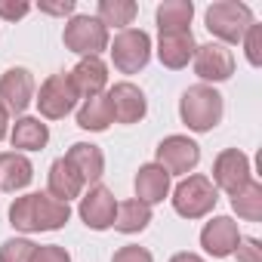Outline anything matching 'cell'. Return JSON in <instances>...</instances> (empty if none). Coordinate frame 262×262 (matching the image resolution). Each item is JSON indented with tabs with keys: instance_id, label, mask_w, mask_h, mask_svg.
Wrapping results in <instances>:
<instances>
[{
	"instance_id": "6da1fadb",
	"label": "cell",
	"mask_w": 262,
	"mask_h": 262,
	"mask_svg": "<svg viewBox=\"0 0 262 262\" xmlns=\"http://www.w3.org/2000/svg\"><path fill=\"white\" fill-rule=\"evenodd\" d=\"M71 219V207L50 198L47 191H34V194H22L10 204V225L22 234H34V231H59L65 222Z\"/></svg>"
},
{
	"instance_id": "7a4b0ae2",
	"label": "cell",
	"mask_w": 262,
	"mask_h": 262,
	"mask_svg": "<svg viewBox=\"0 0 262 262\" xmlns=\"http://www.w3.org/2000/svg\"><path fill=\"white\" fill-rule=\"evenodd\" d=\"M225 114V102L222 93L207 86V83H194L182 93L179 99V117L191 133H210L213 126H219Z\"/></svg>"
},
{
	"instance_id": "3957f363",
	"label": "cell",
	"mask_w": 262,
	"mask_h": 262,
	"mask_svg": "<svg viewBox=\"0 0 262 262\" xmlns=\"http://www.w3.org/2000/svg\"><path fill=\"white\" fill-rule=\"evenodd\" d=\"M207 31L216 37V43H241L247 28L253 25V10L241 0H216L204 13Z\"/></svg>"
},
{
	"instance_id": "277c9868",
	"label": "cell",
	"mask_w": 262,
	"mask_h": 262,
	"mask_svg": "<svg viewBox=\"0 0 262 262\" xmlns=\"http://www.w3.org/2000/svg\"><path fill=\"white\" fill-rule=\"evenodd\" d=\"M173 210L182 216V219H204L216 210V201H219V191L216 185L210 182V176L204 173H191L185 176L176 188H173Z\"/></svg>"
},
{
	"instance_id": "5b68a950",
	"label": "cell",
	"mask_w": 262,
	"mask_h": 262,
	"mask_svg": "<svg viewBox=\"0 0 262 262\" xmlns=\"http://www.w3.org/2000/svg\"><path fill=\"white\" fill-rule=\"evenodd\" d=\"M108 53L120 74H139L151 59V37L142 28H123L108 40Z\"/></svg>"
},
{
	"instance_id": "8992f818",
	"label": "cell",
	"mask_w": 262,
	"mask_h": 262,
	"mask_svg": "<svg viewBox=\"0 0 262 262\" xmlns=\"http://www.w3.org/2000/svg\"><path fill=\"white\" fill-rule=\"evenodd\" d=\"M62 43H65V50L77 53L80 59H90V56H99L102 50H108V28L96 16H71L65 22Z\"/></svg>"
},
{
	"instance_id": "52a82bcc",
	"label": "cell",
	"mask_w": 262,
	"mask_h": 262,
	"mask_svg": "<svg viewBox=\"0 0 262 262\" xmlns=\"http://www.w3.org/2000/svg\"><path fill=\"white\" fill-rule=\"evenodd\" d=\"M201 161V145L188 136H167L155 148V164L164 167L170 176H188Z\"/></svg>"
},
{
	"instance_id": "ba28073f",
	"label": "cell",
	"mask_w": 262,
	"mask_h": 262,
	"mask_svg": "<svg viewBox=\"0 0 262 262\" xmlns=\"http://www.w3.org/2000/svg\"><path fill=\"white\" fill-rule=\"evenodd\" d=\"M77 93L68 80V74H50L43 83H40V93H37V108H40V117L47 120H62L65 114L74 111L77 105Z\"/></svg>"
},
{
	"instance_id": "9c48e42d",
	"label": "cell",
	"mask_w": 262,
	"mask_h": 262,
	"mask_svg": "<svg viewBox=\"0 0 262 262\" xmlns=\"http://www.w3.org/2000/svg\"><path fill=\"white\" fill-rule=\"evenodd\" d=\"M250 179H253V176H250V158H247L244 151L225 148V151L216 155V161H213V179H210V182L216 185V191H225V194L231 198V194L241 191Z\"/></svg>"
},
{
	"instance_id": "30bf717a",
	"label": "cell",
	"mask_w": 262,
	"mask_h": 262,
	"mask_svg": "<svg viewBox=\"0 0 262 262\" xmlns=\"http://www.w3.org/2000/svg\"><path fill=\"white\" fill-rule=\"evenodd\" d=\"M80 219L86 228L93 231H105L114 225V213H117V198L111 194V188H105L102 182L90 185L86 194H80V207H77Z\"/></svg>"
},
{
	"instance_id": "8fae6325",
	"label": "cell",
	"mask_w": 262,
	"mask_h": 262,
	"mask_svg": "<svg viewBox=\"0 0 262 262\" xmlns=\"http://www.w3.org/2000/svg\"><path fill=\"white\" fill-rule=\"evenodd\" d=\"M191 62H194V74L207 86L210 83H222V80H228L234 74V56H231V50L222 47V43H216V40L198 47Z\"/></svg>"
},
{
	"instance_id": "7c38bea8",
	"label": "cell",
	"mask_w": 262,
	"mask_h": 262,
	"mask_svg": "<svg viewBox=\"0 0 262 262\" xmlns=\"http://www.w3.org/2000/svg\"><path fill=\"white\" fill-rule=\"evenodd\" d=\"M105 96H108V105H111V117H114L117 123H139V120L148 114V99H145V93H142L136 83H129V80L114 83Z\"/></svg>"
},
{
	"instance_id": "4fadbf2b",
	"label": "cell",
	"mask_w": 262,
	"mask_h": 262,
	"mask_svg": "<svg viewBox=\"0 0 262 262\" xmlns=\"http://www.w3.org/2000/svg\"><path fill=\"white\" fill-rule=\"evenodd\" d=\"M241 237L244 234H241V228H237V222L231 216H213L201 228V247L213 259H228L234 253V247H237Z\"/></svg>"
},
{
	"instance_id": "5bb4252c",
	"label": "cell",
	"mask_w": 262,
	"mask_h": 262,
	"mask_svg": "<svg viewBox=\"0 0 262 262\" xmlns=\"http://www.w3.org/2000/svg\"><path fill=\"white\" fill-rule=\"evenodd\" d=\"M34 102V77L28 68H10L0 74V105L13 114H22Z\"/></svg>"
},
{
	"instance_id": "9a60e30c",
	"label": "cell",
	"mask_w": 262,
	"mask_h": 262,
	"mask_svg": "<svg viewBox=\"0 0 262 262\" xmlns=\"http://www.w3.org/2000/svg\"><path fill=\"white\" fill-rule=\"evenodd\" d=\"M194 50H198V43H194L191 28H182V31H161V37H158V59H161V65L170 68V71L185 68V65L194 59Z\"/></svg>"
},
{
	"instance_id": "2e32d148",
	"label": "cell",
	"mask_w": 262,
	"mask_h": 262,
	"mask_svg": "<svg viewBox=\"0 0 262 262\" xmlns=\"http://www.w3.org/2000/svg\"><path fill=\"white\" fill-rule=\"evenodd\" d=\"M74 93L80 99H93V96H102L105 86H108V65L99 59V56H90V59H80L71 74H68Z\"/></svg>"
},
{
	"instance_id": "e0dca14e",
	"label": "cell",
	"mask_w": 262,
	"mask_h": 262,
	"mask_svg": "<svg viewBox=\"0 0 262 262\" xmlns=\"http://www.w3.org/2000/svg\"><path fill=\"white\" fill-rule=\"evenodd\" d=\"M47 194L56 198V201H62V204H71L74 198L83 194V179H80V173H77L65 158H59V161L50 164V173H47Z\"/></svg>"
},
{
	"instance_id": "ac0fdd59",
	"label": "cell",
	"mask_w": 262,
	"mask_h": 262,
	"mask_svg": "<svg viewBox=\"0 0 262 262\" xmlns=\"http://www.w3.org/2000/svg\"><path fill=\"white\" fill-rule=\"evenodd\" d=\"M10 142H13V148H16L19 155H25V151H40V148H47V142H50V126H47L40 117L22 114V117L10 126Z\"/></svg>"
},
{
	"instance_id": "d6986e66",
	"label": "cell",
	"mask_w": 262,
	"mask_h": 262,
	"mask_svg": "<svg viewBox=\"0 0 262 262\" xmlns=\"http://www.w3.org/2000/svg\"><path fill=\"white\" fill-rule=\"evenodd\" d=\"M65 161L80 173L83 185H96V182L102 179V173H105V155H102V148L93 145V142H74V145L68 148Z\"/></svg>"
},
{
	"instance_id": "ffe728a7",
	"label": "cell",
	"mask_w": 262,
	"mask_h": 262,
	"mask_svg": "<svg viewBox=\"0 0 262 262\" xmlns=\"http://www.w3.org/2000/svg\"><path fill=\"white\" fill-rule=\"evenodd\" d=\"M133 185H136V201L155 207L170 194V173L164 167H158V164H142Z\"/></svg>"
},
{
	"instance_id": "44dd1931",
	"label": "cell",
	"mask_w": 262,
	"mask_h": 262,
	"mask_svg": "<svg viewBox=\"0 0 262 262\" xmlns=\"http://www.w3.org/2000/svg\"><path fill=\"white\" fill-rule=\"evenodd\" d=\"M34 179V167L19 151H0V188L4 191H22Z\"/></svg>"
},
{
	"instance_id": "7402d4cb",
	"label": "cell",
	"mask_w": 262,
	"mask_h": 262,
	"mask_svg": "<svg viewBox=\"0 0 262 262\" xmlns=\"http://www.w3.org/2000/svg\"><path fill=\"white\" fill-rule=\"evenodd\" d=\"M148 222H151V207L142 204V201H136V198H129V201L117 204L111 228H117L120 234H139V231L148 228Z\"/></svg>"
},
{
	"instance_id": "603a6c76",
	"label": "cell",
	"mask_w": 262,
	"mask_h": 262,
	"mask_svg": "<svg viewBox=\"0 0 262 262\" xmlns=\"http://www.w3.org/2000/svg\"><path fill=\"white\" fill-rule=\"evenodd\" d=\"M111 123H114V117H111V105H108L105 93L83 99V105L77 108V126L86 129V133H105Z\"/></svg>"
},
{
	"instance_id": "cb8c5ba5",
	"label": "cell",
	"mask_w": 262,
	"mask_h": 262,
	"mask_svg": "<svg viewBox=\"0 0 262 262\" xmlns=\"http://www.w3.org/2000/svg\"><path fill=\"white\" fill-rule=\"evenodd\" d=\"M155 19H158V31H182L194 19V4L191 0H164Z\"/></svg>"
},
{
	"instance_id": "d4e9b609",
	"label": "cell",
	"mask_w": 262,
	"mask_h": 262,
	"mask_svg": "<svg viewBox=\"0 0 262 262\" xmlns=\"http://www.w3.org/2000/svg\"><path fill=\"white\" fill-rule=\"evenodd\" d=\"M139 7L133 4V0H99V13L96 19L105 25V28H126V25H133Z\"/></svg>"
},
{
	"instance_id": "484cf974",
	"label": "cell",
	"mask_w": 262,
	"mask_h": 262,
	"mask_svg": "<svg viewBox=\"0 0 262 262\" xmlns=\"http://www.w3.org/2000/svg\"><path fill=\"white\" fill-rule=\"evenodd\" d=\"M231 210L247 222H259L262 219V185L256 179H250L241 191L231 194Z\"/></svg>"
},
{
	"instance_id": "4316f807",
	"label": "cell",
	"mask_w": 262,
	"mask_h": 262,
	"mask_svg": "<svg viewBox=\"0 0 262 262\" xmlns=\"http://www.w3.org/2000/svg\"><path fill=\"white\" fill-rule=\"evenodd\" d=\"M37 244L28 237H10L0 244V262H31Z\"/></svg>"
},
{
	"instance_id": "83f0119b",
	"label": "cell",
	"mask_w": 262,
	"mask_h": 262,
	"mask_svg": "<svg viewBox=\"0 0 262 262\" xmlns=\"http://www.w3.org/2000/svg\"><path fill=\"white\" fill-rule=\"evenodd\" d=\"M244 53H247V62L253 65V68H259L262 65V25H250L247 28V34H244Z\"/></svg>"
},
{
	"instance_id": "f1b7e54d",
	"label": "cell",
	"mask_w": 262,
	"mask_h": 262,
	"mask_svg": "<svg viewBox=\"0 0 262 262\" xmlns=\"http://www.w3.org/2000/svg\"><path fill=\"white\" fill-rule=\"evenodd\" d=\"M231 256H237V262H262V244L256 237H241Z\"/></svg>"
},
{
	"instance_id": "f546056e",
	"label": "cell",
	"mask_w": 262,
	"mask_h": 262,
	"mask_svg": "<svg viewBox=\"0 0 262 262\" xmlns=\"http://www.w3.org/2000/svg\"><path fill=\"white\" fill-rule=\"evenodd\" d=\"M31 262H71V253L59 244H43V247L34 250Z\"/></svg>"
},
{
	"instance_id": "4dcf8cb0",
	"label": "cell",
	"mask_w": 262,
	"mask_h": 262,
	"mask_svg": "<svg viewBox=\"0 0 262 262\" xmlns=\"http://www.w3.org/2000/svg\"><path fill=\"white\" fill-rule=\"evenodd\" d=\"M111 262H155V256L145 247H139V244H126V247H120L111 256Z\"/></svg>"
},
{
	"instance_id": "1f68e13d",
	"label": "cell",
	"mask_w": 262,
	"mask_h": 262,
	"mask_svg": "<svg viewBox=\"0 0 262 262\" xmlns=\"http://www.w3.org/2000/svg\"><path fill=\"white\" fill-rule=\"evenodd\" d=\"M28 13H31V4H25V0H0V19L7 22H16Z\"/></svg>"
},
{
	"instance_id": "d6a6232c",
	"label": "cell",
	"mask_w": 262,
	"mask_h": 262,
	"mask_svg": "<svg viewBox=\"0 0 262 262\" xmlns=\"http://www.w3.org/2000/svg\"><path fill=\"white\" fill-rule=\"evenodd\" d=\"M40 13H47V16H71L74 13V0H62V4H40Z\"/></svg>"
},
{
	"instance_id": "836d02e7",
	"label": "cell",
	"mask_w": 262,
	"mask_h": 262,
	"mask_svg": "<svg viewBox=\"0 0 262 262\" xmlns=\"http://www.w3.org/2000/svg\"><path fill=\"white\" fill-rule=\"evenodd\" d=\"M7 136H10V111L0 105V142H4Z\"/></svg>"
},
{
	"instance_id": "e575fe53",
	"label": "cell",
	"mask_w": 262,
	"mask_h": 262,
	"mask_svg": "<svg viewBox=\"0 0 262 262\" xmlns=\"http://www.w3.org/2000/svg\"><path fill=\"white\" fill-rule=\"evenodd\" d=\"M170 262H207L204 256H198V253H176Z\"/></svg>"
}]
</instances>
